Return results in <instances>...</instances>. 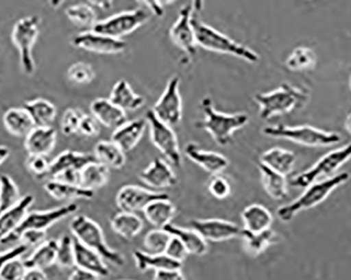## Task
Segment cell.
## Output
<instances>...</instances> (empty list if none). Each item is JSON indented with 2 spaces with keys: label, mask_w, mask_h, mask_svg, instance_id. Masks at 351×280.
<instances>
[{
  "label": "cell",
  "mask_w": 351,
  "mask_h": 280,
  "mask_svg": "<svg viewBox=\"0 0 351 280\" xmlns=\"http://www.w3.org/2000/svg\"><path fill=\"white\" fill-rule=\"evenodd\" d=\"M193 8L185 5L179 13L178 19L173 23L169 31V36L176 47L182 49L189 56H194L197 52L196 36L194 27L191 23L193 19Z\"/></svg>",
  "instance_id": "16"
},
{
  "label": "cell",
  "mask_w": 351,
  "mask_h": 280,
  "mask_svg": "<svg viewBox=\"0 0 351 280\" xmlns=\"http://www.w3.org/2000/svg\"><path fill=\"white\" fill-rule=\"evenodd\" d=\"M57 249H58V240L51 238V240H43L41 244L36 246L31 255L23 259L25 265L27 268H40V269L52 267L56 264Z\"/></svg>",
  "instance_id": "35"
},
{
  "label": "cell",
  "mask_w": 351,
  "mask_h": 280,
  "mask_svg": "<svg viewBox=\"0 0 351 280\" xmlns=\"http://www.w3.org/2000/svg\"><path fill=\"white\" fill-rule=\"evenodd\" d=\"M66 76L73 84L82 86V84H90L94 80L95 71L92 65L79 61L71 65L66 72Z\"/></svg>",
  "instance_id": "45"
},
{
  "label": "cell",
  "mask_w": 351,
  "mask_h": 280,
  "mask_svg": "<svg viewBox=\"0 0 351 280\" xmlns=\"http://www.w3.org/2000/svg\"><path fill=\"white\" fill-rule=\"evenodd\" d=\"M349 177L350 173H341L320 182L315 181L305 188L304 192L297 200L280 207L277 211L278 218L283 222H289L301 211L308 210L322 204L338 187L348 182Z\"/></svg>",
  "instance_id": "2"
},
{
  "label": "cell",
  "mask_w": 351,
  "mask_h": 280,
  "mask_svg": "<svg viewBox=\"0 0 351 280\" xmlns=\"http://www.w3.org/2000/svg\"><path fill=\"white\" fill-rule=\"evenodd\" d=\"M110 179V168L97 160L84 165L80 171V186L90 190L102 188Z\"/></svg>",
  "instance_id": "37"
},
{
  "label": "cell",
  "mask_w": 351,
  "mask_h": 280,
  "mask_svg": "<svg viewBox=\"0 0 351 280\" xmlns=\"http://www.w3.org/2000/svg\"><path fill=\"white\" fill-rule=\"evenodd\" d=\"M78 210V205L75 204V203H70V204L49 209V210L29 212L23 222H21V226L16 229L13 233L7 236L0 244H12V242H17L19 234L25 231V230L47 231V229L52 227L53 225L72 216Z\"/></svg>",
  "instance_id": "10"
},
{
  "label": "cell",
  "mask_w": 351,
  "mask_h": 280,
  "mask_svg": "<svg viewBox=\"0 0 351 280\" xmlns=\"http://www.w3.org/2000/svg\"><path fill=\"white\" fill-rule=\"evenodd\" d=\"M208 191L210 194L218 199V200H224L226 197L230 196L232 192V186L226 177H221L220 175H213L208 183Z\"/></svg>",
  "instance_id": "49"
},
{
  "label": "cell",
  "mask_w": 351,
  "mask_h": 280,
  "mask_svg": "<svg viewBox=\"0 0 351 280\" xmlns=\"http://www.w3.org/2000/svg\"><path fill=\"white\" fill-rule=\"evenodd\" d=\"M45 234H47V231H41V230H25L19 234L17 242L21 240L27 246H36L45 240Z\"/></svg>",
  "instance_id": "53"
},
{
  "label": "cell",
  "mask_w": 351,
  "mask_h": 280,
  "mask_svg": "<svg viewBox=\"0 0 351 280\" xmlns=\"http://www.w3.org/2000/svg\"><path fill=\"white\" fill-rule=\"evenodd\" d=\"M71 280H94L99 279V276L93 273V272L88 271V270L82 269V268L75 267L73 270L72 274L70 275Z\"/></svg>",
  "instance_id": "55"
},
{
  "label": "cell",
  "mask_w": 351,
  "mask_h": 280,
  "mask_svg": "<svg viewBox=\"0 0 351 280\" xmlns=\"http://www.w3.org/2000/svg\"><path fill=\"white\" fill-rule=\"evenodd\" d=\"M344 126L347 133L351 135V112L347 116L346 119H345Z\"/></svg>",
  "instance_id": "62"
},
{
  "label": "cell",
  "mask_w": 351,
  "mask_h": 280,
  "mask_svg": "<svg viewBox=\"0 0 351 280\" xmlns=\"http://www.w3.org/2000/svg\"><path fill=\"white\" fill-rule=\"evenodd\" d=\"M143 220L136 213L120 211L110 218V227L120 238L133 240L143 229Z\"/></svg>",
  "instance_id": "32"
},
{
  "label": "cell",
  "mask_w": 351,
  "mask_h": 280,
  "mask_svg": "<svg viewBox=\"0 0 351 280\" xmlns=\"http://www.w3.org/2000/svg\"><path fill=\"white\" fill-rule=\"evenodd\" d=\"M154 278L157 280H182L185 279L182 269L169 268V269L156 270Z\"/></svg>",
  "instance_id": "54"
},
{
  "label": "cell",
  "mask_w": 351,
  "mask_h": 280,
  "mask_svg": "<svg viewBox=\"0 0 351 280\" xmlns=\"http://www.w3.org/2000/svg\"><path fill=\"white\" fill-rule=\"evenodd\" d=\"M171 236V234L169 233L165 229L156 228L151 230L143 240L147 252L153 254L165 253Z\"/></svg>",
  "instance_id": "44"
},
{
  "label": "cell",
  "mask_w": 351,
  "mask_h": 280,
  "mask_svg": "<svg viewBox=\"0 0 351 280\" xmlns=\"http://www.w3.org/2000/svg\"><path fill=\"white\" fill-rule=\"evenodd\" d=\"M47 276L40 268H27L23 279L25 280H45Z\"/></svg>",
  "instance_id": "56"
},
{
  "label": "cell",
  "mask_w": 351,
  "mask_h": 280,
  "mask_svg": "<svg viewBox=\"0 0 351 280\" xmlns=\"http://www.w3.org/2000/svg\"><path fill=\"white\" fill-rule=\"evenodd\" d=\"M19 186L8 175H0V213L15 206L21 200Z\"/></svg>",
  "instance_id": "42"
},
{
  "label": "cell",
  "mask_w": 351,
  "mask_h": 280,
  "mask_svg": "<svg viewBox=\"0 0 351 280\" xmlns=\"http://www.w3.org/2000/svg\"><path fill=\"white\" fill-rule=\"evenodd\" d=\"M254 101L259 106L260 118L268 120L304 107L309 101V92L283 84L277 90L254 94Z\"/></svg>",
  "instance_id": "1"
},
{
  "label": "cell",
  "mask_w": 351,
  "mask_h": 280,
  "mask_svg": "<svg viewBox=\"0 0 351 280\" xmlns=\"http://www.w3.org/2000/svg\"><path fill=\"white\" fill-rule=\"evenodd\" d=\"M137 1L149 8V11H152V13L157 17H162L163 14H165V10H163V7L159 5L158 0H137Z\"/></svg>",
  "instance_id": "57"
},
{
  "label": "cell",
  "mask_w": 351,
  "mask_h": 280,
  "mask_svg": "<svg viewBox=\"0 0 351 280\" xmlns=\"http://www.w3.org/2000/svg\"><path fill=\"white\" fill-rule=\"evenodd\" d=\"M149 21V14L145 10H132L110 16L104 21H97L92 27V31L121 39V37L131 34Z\"/></svg>",
  "instance_id": "11"
},
{
  "label": "cell",
  "mask_w": 351,
  "mask_h": 280,
  "mask_svg": "<svg viewBox=\"0 0 351 280\" xmlns=\"http://www.w3.org/2000/svg\"><path fill=\"white\" fill-rule=\"evenodd\" d=\"M125 151L115 142L100 141L94 148V157L108 168L120 169L125 165Z\"/></svg>",
  "instance_id": "36"
},
{
  "label": "cell",
  "mask_w": 351,
  "mask_h": 280,
  "mask_svg": "<svg viewBox=\"0 0 351 280\" xmlns=\"http://www.w3.org/2000/svg\"><path fill=\"white\" fill-rule=\"evenodd\" d=\"M34 201L33 195H25L15 206L0 213V242L21 226Z\"/></svg>",
  "instance_id": "20"
},
{
  "label": "cell",
  "mask_w": 351,
  "mask_h": 280,
  "mask_svg": "<svg viewBox=\"0 0 351 280\" xmlns=\"http://www.w3.org/2000/svg\"><path fill=\"white\" fill-rule=\"evenodd\" d=\"M349 88H350L351 90V75L350 77H349Z\"/></svg>",
  "instance_id": "64"
},
{
  "label": "cell",
  "mask_w": 351,
  "mask_h": 280,
  "mask_svg": "<svg viewBox=\"0 0 351 280\" xmlns=\"http://www.w3.org/2000/svg\"><path fill=\"white\" fill-rule=\"evenodd\" d=\"M191 23L194 27L197 45L202 49L219 54L230 55L248 63H257L260 60L259 55L252 49L232 40L210 25L195 18L194 16Z\"/></svg>",
  "instance_id": "3"
},
{
  "label": "cell",
  "mask_w": 351,
  "mask_h": 280,
  "mask_svg": "<svg viewBox=\"0 0 351 280\" xmlns=\"http://www.w3.org/2000/svg\"><path fill=\"white\" fill-rule=\"evenodd\" d=\"M169 197V194L151 189L142 188L135 185H126L121 187L116 195V204L121 211L126 212H139L145 207L158 199Z\"/></svg>",
  "instance_id": "14"
},
{
  "label": "cell",
  "mask_w": 351,
  "mask_h": 280,
  "mask_svg": "<svg viewBox=\"0 0 351 280\" xmlns=\"http://www.w3.org/2000/svg\"><path fill=\"white\" fill-rule=\"evenodd\" d=\"M351 159V143L323 155L315 165L307 170L295 175L289 179V185L295 188H306L321 177H329Z\"/></svg>",
  "instance_id": "8"
},
{
  "label": "cell",
  "mask_w": 351,
  "mask_h": 280,
  "mask_svg": "<svg viewBox=\"0 0 351 280\" xmlns=\"http://www.w3.org/2000/svg\"><path fill=\"white\" fill-rule=\"evenodd\" d=\"M10 148L5 145H0V166L7 161L8 157H10Z\"/></svg>",
  "instance_id": "59"
},
{
  "label": "cell",
  "mask_w": 351,
  "mask_h": 280,
  "mask_svg": "<svg viewBox=\"0 0 351 280\" xmlns=\"http://www.w3.org/2000/svg\"><path fill=\"white\" fill-rule=\"evenodd\" d=\"M25 165L27 171L36 179L49 177L51 162L47 160V155H27Z\"/></svg>",
  "instance_id": "46"
},
{
  "label": "cell",
  "mask_w": 351,
  "mask_h": 280,
  "mask_svg": "<svg viewBox=\"0 0 351 280\" xmlns=\"http://www.w3.org/2000/svg\"><path fill=\"white\" fill-rule=\"evenodd\" d=\"M163 229H165L171 236L178 238L184 244L189 254L203 256L208 252V244L195 229L182 228L173 224L167 225Z\"/></svg>",
  "instance_id": "33"
},
{
  "label": "cell",
  "mask_w": 351,
  "mask_h": 280,
  "mask_svg": "<svg viewBox=\"0 0 351 280\" xmlns=\"http://www.w3.org/2000/svg\"><path fill=\"white\" fill-rule=\"evenodd\" d=\"M79 133L88 138L97 137L100 133L99 122L93 114H84L79 125Z\"/></svg>",
  "instance_id": "51"
},
{
  "label": "cell",
  "mask_w": 351,
  "mask_h": 280,
  "mask_svg": "<svg viewBox=\"0 0 351 280\" xmlns=\"http://www.w3.org/2000/svg\"><path fill=\"white\" fill-rule=\"evenodd\" d=\"M139 177L147 186L156 190L171 188L178 183L177 175L173 173L171 165L160 157L154 160L149 166L140 173Z\"/></svg>",
  "instance_id": "17"
},
{
  "label": "cell",
  "mask_w": 351,
  "mask_h": 280,
  "mask_svg": "<svg viewBox=\"0 0 351 280\" xmlns=\"http://www.w3.org/2000/svg\"><path fill=\"white\" fill-rule=\"evenodd\" d=\"M189 225L191 228L199 232L206 242H226L241 236L242 229L230 220L220 218L193 220Z\"/></svg>",
  "instance_id": "15"
},
{
  "label": "cell",
  "mask_w": 351,
  "mask_h": 280,
  "mask_svg": "<svg viewBox=\"0 0 351 280\" xmlns=\"http://www.w3.org/2000/svg\"><path fill=\"white\" fill-rule=\"evenodd\" d=\"M23 256L13 258L5 264L0 272V280H19L23 279L27 266L25 265V260Z\"/></svg>",
  "instance_id": "48"
},
{
  "label": "cell",
  "mask_w": 351,
  "mask_h": 280,
  "mask_svg": "<svg viewBox=\"0 0 351 280\" xmlns=\"http://www.w3.org/2000/svg\"><path fill=\"white\" fill-rule=\"evenodd\" d=\"M64 3H66V0H49V3L54 10L59 9Z\"/></svg>",
  "instance_id": "61"
},
{
  "label": "cell",
  "mask_w": 351,
  "mask_h": 280,
  "mask_svg": "<svg viewBox=\"0 0 351 280\" xmlns=\"http://www.w3.org/2000/svg\"><path fill=\"white\" fill-rule=\"evenodd\" d=\"M262 133L267 137L287 140L305 147H329L342 141L340 133L319 129L311 125H269L265 126Z\"/></svg>",
  "instance_id": "5"
},
{
  "label": "cell",
  "mask_w": 351,
  "mask_h": 280,
  "mask_svg": "<svg viewBox=\"0 0 351 280\" xmlns=\"http://www.w3.org/2000/svg\"><path fill=\"white\" fill-rule=\"evenodd\" d=\"M147 127L149 128V137L152 143L156 146L167 161L175 167L182 165V155L179 147L178 138L169 124L161 121L154 114L153 110L147 112Z\"/></svg>",
  "instance_id": "9"
},
{
  "label": "cell",
  "mask_w": 351,
  "mask_h": 280,
  "mask_svg": "<svg viewBox=\"0 0 351 280\" xmlns=\"http://www.w3.org/2000/svg\"><path fill=\"white\" fill-rule=\"evenodd\" d=\"M75 267L82 268L93 272L100 278L108 277L110 269L104 262V258L97 252L84 246L75 238Z\"/></svg>",
  "instance_id": "23"
},
{
  "label": "cell",
  "mask_w": 351,
  "mask_h": 280,
  "mask_svg": "<svg viewBox=\"0 0 351 280\" xmlns=\"http://www.w3.org/2000/svg\"><path fill=\"white\" fill-rule=\"evenodd\" d=\"M165 254H167L169 257L177 260V262H183L189 252H187L184 244L178 238L171 236L169 242H167V248H165Z\"/></svg>",
  "instance_id": "50"
},
{
  "label": "cell",
  "mask_w": 351,
  "mask_h": 280,
  "mask_svg": "<svg viewBox=\"0 0 351 280\" xmlns=\"http://www.w3.org/2000/svg\"><path fill=\"white\" fill-rule=\"evenodd\" d=\"M66 15L77 27L90 29L97 23V15L90 5L86 3L71 5L66 10Z\"/></svg>",
  "instance_id": "41"
},
{
  "label": "cell",
  "mask_w": 351,
  "mask_h": 280,
  "mask_svg": "<svg viewBox=\"0 0 351 280\" xmlns=\"http://www.w3.org/2000/svg\"><path fill=\"white\" fill-rule=\"evenodd\" d=\"M84 112L78 108H68L63 112L61 118L60 128L64 136H73L79 133V125Z\"/></svg>",
  "instance_id": "47"
},
{
  "label": "cell",
  "mask_w": 351,
  "mask_h": 280,
  "mask_svg": "<svg viewBox=\"0 0 351 280\" xmlns=\"http://www.w3.org/2000/svg\"><path fill=\"white\" fill-rule=\"evenodd\" d=\"M295 162V153L280 147L270 148L260 157V163L286 177L293 173Z\"/></svg>",
  "instance_id": "25"
},
{
  "label": "cell",
  "mask_w": 351,
  "mask_h": 280,
  "mask_svg": "<svg viewBox=\"0 0 351 280\" xmlns=\"http://www.w3.org/2000/svg\"><path fill=\"white\" fill-rule=\"evenodd\" d=\"M88 1L90 5L104 11H108L113 5V0H88Z\"/></svg>",
  "instance_id": "58"
},
{
  "label": "cell",
  "mask_w": 351,
  "mask_h": 280,
  "mask_svg": "<svg viewBox=\"0 0 351 280\" xmlns=\"http://www.w3.org/2000/svg\"><path fill=\"white\" fill-rule=\"evenodd\" d=\"M25 110L36 126H52L57 117V108L47 99L37 98L25 102Z\"/></svg>",
  "instance_id": "39"
},
{
  "label": "cell",
  "mask_w": 351,
  "mask_h": 280,
  "mask_svg": "<svg viewBox=\"0 0 351 280\" xmlns=\"http://www.w3.org/2000/svg\"><path fill=\"white\" fill-rule=\"evenodd\" d=\"M145 218L149 224L155 228H165L167 225L171 224V220L176 216V208L169 197L158 199L149 203L145 210Z\"/></svg>",
  "instance_id": "30"
},
{
  "label": "cell",
  "mask_w": 351,
  "mask_h": 280,
  "mask_svg": "<svg viewBox=\"0 0 351 280\" xmlns=\"http://www.w3.org/2000/svg\"><path fill=\"white\" fill-rule=\"evenodd\" d=\"M258 167L261 175L262 186L268 196L275 201L284 200L289 195V183L286 179V175L268 168L261 163H259Z\"/></svg>",
  "instance_id": "31"
},
{
  "label": "cell",
  "mask_w": 351,
  "mask_h": 280,
  "mask_svg": "<svg viewBox=\"0 0 351 280\" xmlns=\"http://www.w3.org/2000/svg\"><path fill=\"white\" fill-rule=\"evenodd\" d=\"M90 114L102 125L116 129L128 121L125 110L110 101V98H97L90 103Z\"/></svg>",
  "instance_id": "21"
},
{
  "label": "cell",
  "mask_w": 351,
  "mask_h": 280,
  "mask_svg": "<svg viewBox=\"0 0 351 280\" xmlns=\"http://www.w3.org/2000/svg\"><path fill=\"white\" fill-rule=\"evenodd\" d=\"M176 0H158V3H159V5H161V7L165 8V5H171V3H175Z\"/></svg>",
  "instance_id": "63"
},
{
  "label": "cell",
  "mask_w": 351,
  "mask_h": 280,
  "mask_svg": "<svg viewBox=\"0 0 351 280\" xmlns=\"http://www.w3.org/2000/svg\"><path fill=\"white\" fill-rule=\"evenodd\" d=\"M133 257L138 269L142 272L151 269L156 271V270L169 269V268L182 269L183 267L182 262H177L165 253L153 254L141 251V250H135L133 252Z\"/></svg>",
  "instance_id": "38"
},
{
  "label": "cell",
  "mask_w": 351,
  "mask_h": 280,
  "mask_svg": "<svg viewBox=\"0 0 351 280\" xmlns=\"http://www.w3.org/2000/svg\"><path fill=\"white\" fill-rule=\"evenodd\" d=\"M110 100L125 112L139 110L145 103V97L134 92L131 84L125 79L118 81L113 86L110 90Z\"/></svg>",
  "instance_id": "26"
},
{
  "label": "cell",
  "mask_w": 351,
  "mask_h": 280,
  "mask_svg": "<svg viewBox=\"0 0 351 280\" xmlns=\"http://www.w3.org/2000/svg\"><path fill=\"white\" fill-rule=\"evenodd\" d=\"M3 125L8 133L14 137L25 138L31 130L35 127L34 121L32 119L25 107H13L8 110L3 114Z\"/></svg>",
  "instance_id": "27"
},
{
  "label": "cell",
  "mask_w": 351,
  "mask_h": 280,
  "mask_svg": "<svg viewBox=\"0 0 351 280\" xmlns=\"http://www.w3.org/2000/svg\"><path fill=\"white\" fill-rule=\"evenodd\" d=\"M204 7V0H193V10L197 13L202 11Z\"/></svg>",
  "instance_id": "60"
},
{
  "label": "cell",
  "mask_w": 351,
  "mask_h": 280,
  "mask_svg": "<svg viewBox=\"0 0 351 280\" xmlns=\"http://www.w3.org/2000/svg\"><path fill=\"white\" fill-rule=\"evenodd\" d=\"M95 157L88 153H78L74 151H66L51 162L49 177L54 179L63 171L72 169H82L84 165L94 161Z\"/></svg>",
  "instance_id": "29"
},
{
  "label": "cell",
  "mask_w": 351,
  "mask_h": 280,
  "mask_svg": "<svg viewBox=\"0 0 351 280\" xmlns=\"http://www.w3.org/2000/svg\"><path fill=\"white\" fill-rule=\"evenodd\" d=\"M285 65L291 72L313 71L317 65V55L311 47H298L287 57Z\"/></svg>",
  "instance_id": "40"
},
{
  "label": "cell",
  "mask_w": 351,
  "mask_h": 280,
  "mask_svg": "<svg viewBox=\"0 0 351 280\" xmlns=\"http://www.w3.org/2000/svg\"><path fill=\"white\" fill-rule=\"evenodd\" d=\"M240 238L243 240L244 250L250 256L260 255L280 240V236L271 228L261 232H250L243 229Z\"/></svg>",
  "instance_id": "28"
},
{
  "label": "cell",
  "mask_w": 351,
  "mask_h": 280,
  "mask_svg": "<svg viewBox=\"0 0 351 280\" xmlns=\"http://www.w3.org/2000/svg\"><path fill=\"white\" fill-rule=\"evenodd\" d=\"M200 104L204 114L201 127L210 133L214 141L220 146L228 145L232 141V135L237 130L244 127L250 120L244 112L226 114L218 112L210 97L203 98Z\"/></svg>",
  "instance_id": "4"
},
{
  "label": "cell",
  "mask_w": 351,
  "mask_h": 280,
  "mask_svg": "<svg viewBox=\"0 0 351 280\" xmlns=\"http://www.w3.org/2000/svg\"><path fill=\"white\" fill-rule=\"evenodd\" d=\"M71 232L78 242L99 253L104 259L117 267L124 266L123 256L110 248L106 242L101 227L84 214H78L70 222Z\"/></svg>",
  "instance_id": "6"
},
{
  "label": "cell",
  "mask_w": 351,
  "mask_h": 280,
  "mask_svg": "<svg viewBox=\"0 0 351 280\" xmlns=\"http://www.w3.org/2000/svg\"><path fill=\"white\" fill-rule=\"evenodd\" d=\"M29 246L21 242V244H17V246H12L9 250L0 252V272H1V270H3V268L5 267V264H7L9 260L25 255L27 250H29Z\"/></svg>",
  "instance_id": "52"
},
{
  "label": "cell",
  "mask_w": 351,
  "mask_h": 280,
  "mask_svg": "<svg viewBox=\"0 0 351 280\" xmlns=\"http://www.w3.org/2000/svg\"><path fill=\"white\" fill-rule=\"evenodd\" d=\"M185 155L212 175H221L230 165L228 157L215 151H205L196 143H189L185 146Z\"/></svg>",
  "instance_id": "18"
},
{
  "label": "cell",
  "mask_w": 351,
  "mask_h": 280,
  "mask_svg": "<svg viewBox=\"0 0 351 280\" xmlns=\"http://www.w3.org/2000/svg\"><path fill=\"white\" fill-rule=\"evenodd\" d=\"M75 238L68 234H63L58 240L56 264L60 267H75Z\"/></svg>",
  "instance_id": "43"
},
{
  "label": "cell",
  "mask_w": 351,
  "mask_h": 280,
  "mask_svg": "<svg viewBox=\"0 0 351 280\" xmlns=\"http://www.w3.org/2000/svg\"><path fill=\"white\" fill-rule=\"evenodd\" d=\"M179 88L180 78L178 76L171 77L165 92L152 110L161 121L171 126L178 125L182 120V99Z\"/></svg>",
  "instance_id": "12"
},
{
  "label": "cell",
  "mask_w": 351,
  "mask_h": 280,
  "mask_svg": "<svg viewBox=\"0 0 351 280\" xmlns=\"http://www.w3.org/2000/svg\"><path fill=\"white\" fill-rule=\"evenodd\" d=\"M72 44L86 52L102 55L120 54L126 49V43L122 39L99 34L92 29L75 36Z\"/></svg>",
  "instance_id": "13"
},
{
  "label": "cell",
  "mask_w": 351,
  "mask_h": 280,
  "mask_svg": "<svg viewBox=\"0 0 351 280\" xmlns=\"http://www.w3.org/2000/svg\"><path fill=\"white\" fill-rule=\"evenodd\" d=\"M47 194L56 201L92 200L94 190L84 188L79 185L70 184L58 179H50L45 184Z\"/></svg>",
  "instance_id": "24"
},
{
  "label": "cell",
  "mask_w": 351,
  "mask_h": 280,
  "mask_svg": "<svg viewBox=\"0 0 351 280\" xmlns=\"http://www.w3.org/2000/svg\"><path fill=\"white\" fill-rule=\"evenodd\" d=\"M57 143L56 130L52 126H35L25 138L27 155H49Z\"/></svg>",
  "instance_id": "19"
},
{
  "label": "cell",
  "mask_w": 351,
  "mask_h": 280,
  "mask_svg": "<svg viewBox=\"0 0 351 280\" xmlns=\"http://www.w3.org/2000/svg\"><path fill=\"white\" fill-rule=\"evenodd\" d=\"M41 19L39 16H27L14 25L12 41L19 53L21 71L27 76H33L36 71L33 49L38 39Z\"/></svg>",
  "instance_id": "7"
},
{
  "label": "cell",
  "mask_w": 351,
  "mask_h": 280,
  "mask_svg": "<svg viewBox=\"0 0 351 280\" xmlns=\"http://www.w3.org/2000/svg\"><path fill=\"white\" fill-rule=\"evenodd\" d=\"M147 127V118L145 119L133 120V121L124 122L119 127L114 129L112 135V141L115 142L125 153L131 151L137 146L140 140L145 135Z\"/></svg>",
  "instance_id": "22"
},
{
  "label": "cell",
  "mask_w": 351,
  "mask_h": 280,
  "mask_svg": "<svg viewBox=\"0 0 351 280\" xmlns=\"http://www.w3.org/2000/svg\"><path fill=\"white\" fill-rule=\"evenodd\" d=\"M242 222L245 230L250 232H261L271 227L274 216L263 205L252 204L241 213Z\"/></svg>",
  "instance_id": "34"
}]
</instances>
